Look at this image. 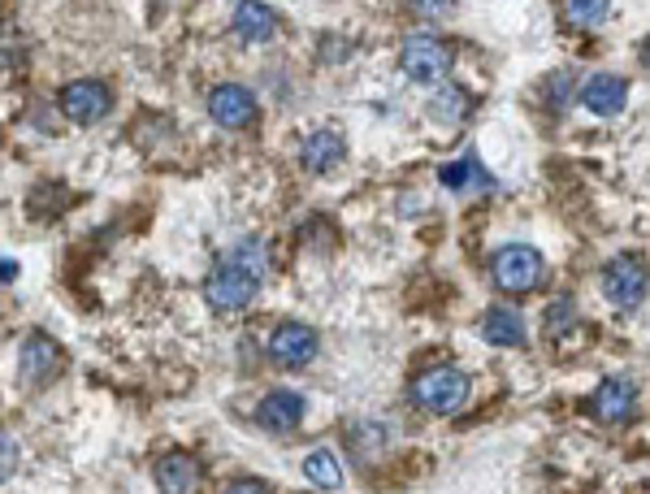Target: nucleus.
<instances>
[{
  "label": "nucleus",
  "instance_id": "nucleus-5",
  "mask_svg": "<svg viewBox=\"0 0 650 494\" xmlns=\"http://www.w3.org/2000/svg\"><path fill=\"white\" fill-rule=\"evenodd\" d=\"M62 113L70 118L74 127H96V122H104L109 113H113V91L104 87V83H96V78H74L62 87Z\"/></svg>",
  "mask_w": 650,
  "mask_h": 494
},
{
  "label": "nucleus",
  "instance_id": "nucleus-12",
  "mask_svg": "<svg viewBox=\"0 0 650 494\" xmlns=\"http://www.w3.org/2000/svg\"><path fill=\"white\" fill-rule=\"evenodd\" d=\"M629 100V83L620 74H594L585 87H581V105L594 113V118H616Z\"/></svg>",
  "mask_w": 650,
  "mask_h": 494
},
{
  "label": "nucleus",
  "instance_id": "nucleus-24",
  "mask_svg": "<svg viewBox=\"0 0 650 494\" xmlns=\"http://www.w3.org/2000/svg\"><path fill=\"white\" fill-rule=\"evenodd\" d=\"M13 451H18V447H13V438L4 433V477H13Z\"/></svg>",
  "mask_w": 650,
  "mask_h": 494
},
{
  "label": "nucleus",
  "instance_id": "nucleus-15",
  "mask_svg": "<svg viewBox=\"0 0 650 494\" xmlns=\"http://www.w3.org/2000/svg\"><path fill=\"white\" fill-rule=\"evenodd\" d=\"M256 421L265 425L269 433H290L295 425L304 421V399L295 391H269L256 408Z\"/></svg>",
  "mask_w": 650,
  "mask_h": 494
},
{
  "label": "nucleus",
  "instance_id": "nucleus-14",
  "mask_svg": "<svg viewBox=\"0 0 650 494\" xmlns=\"http://www.w3.org/2000/svg\"><path fill=\"white\" fill-rule=\"evenodd\" d=\"M343 156H348V140L339 131H312V135H304V143H299V165L308 174H330Z\"/></svg>",
  "mask_w": 650,
  "mask_h": 494
},
{
  "label": "nucleus",
  "instance_id": "nucleus-1",
  "mask_svg": "<svg viewBox=\"0 0 650 494\" xmlns=\"http://www.w3.org/2000/svg\"><path fill=\"white\" fill-rule=\"evenodd\" d=\"M412 404L433 413V417H451L469 404V377L451 364H433L412 382Z\"/></svg>",
  "mask_w": 650,
  "mask_h": 494
},
{
  "label": "nucleus",
  "instance_id": "nucleus-18",
  "mask_svg": "<svg viewBox=\"0 0 650 494\" xmlns=\"http://www.w3.org/2000/svg\"><path fill=\"white\" fill-rule=\"evenodd\" d=\"M430 113H433V122H442V127H460V122L473 113V96H469L464 87H442L430 100Z\"/></svg>",
  "mask_w": 650,
  "mask_h": 494
},
{
  "label": "nucleus",
  "instance_id": "nucleus-21",
  "mask_svg": "<svg viewBox=\"0 0 650 494\" xmlns=\"http://www.w3.org/2000/svg\"><path fill=\"white\" fill-rule=\"evenodd\" d=\"M348 442H352V455H356L361 464H373V460L382 455V447H386V433H382V425L364 421L348 429Z\"/></svg>",
  "mask_w": 650,
  "mask_h": 494
},
{
  "label": "nucleus",
  "instance_id": "nucleus-9",
  "mask_svg": "<svg viewBox=\"0 0 650 494\" xmlns=\"http://www.w3.org/2000/svg\"><path fill=\"white\" fill-rule=\"evenodd\" d=\"M57 369H62V348H57L48 334L35 330V334L22 343V352H18V373H22V382H26V386H44V382L57 377Z\"/></svg>",
  "mask_w": 650,
  "mask_h": 494
},
{
  "label": "nucleus",
  "instance_id": "nucleus-25",
  "mask_svg": "<svg viewBox=\"0 0 650 494\" xmlns=\"http://www.w3.org/2000/svg\"><path fill=\"white\" fill-rule=\"evenodd\" d=\"M642 62H647V70H650V40L642 44Z\"/></svg>",
  "mask_w": 650,
  "mask_h": 494
},
{
  "label": "nucleus",
  "instance_id": "nucleus-11",
  "mask_svg": "<svg viewBox=\"0 0 650 494\" xmlns=\"http://www.w3.org/2000/svg\"><path fill=\"white\" fill-rule=\"evenodd\" d=\"M278 13L269 9V4H261V0H243L239 9H234V22H230V31L239 35V44H269L274 35H278Z\"/></svg>",
  "mask_w": 650,
  "mask_h": 494
},
{
  "label": "nucleus",
  "instance_id": "nucleus-8",
  "mask_svg": "<svg viewBox=\"0 0 650 494\" xmlns=\"http://www.w3.org/2000/svg\"><path fill=\"white\" fill-rule=\"evenodd\" d=\"M209 118L225 131H247L256 122V96L239 83H221L209 91Z\"/></svg>",
  "mask_w": 650,
  "mask_h": 494
},
{
  "label": "nucleus",
  "instance_id": "nucleus-17",
  "mask_svg": "<svg viewBox=\"0 0 650 494\" xmlns=\"http://www.w3.org/2000/svg\"><path fill=\"white\" fill-rule=\"evenodd\" d=\"M442 187H451V191H460V196H486V191H495V178L482 169V161L477 156H464V161H455V165H442Z\"/></svg>",
  "mask_w": 650,
  "mask_h": 494
},
{
  "label": "nucleus",
  "instance_id": "nucleus-20",
  "mask_svg": "<svg viewBox=\"0 0 650 494\" xmlns=\"http://www.w3.org/2000/svg\"><path fill=\"white\" fill-rule=\"evenodd\" d=\"M304 477H308L317 491H339V486H343V469H339V460H334L330 451H312V455L304 460Z\"/></svg>",
  "mask_w": 650,
  "mask_h": 494
},
{
  "label": "nucleus",
  "instance_id": "nucleus-23",
  "mask_svg": "<svg viewBox=\"0 0 650 494\" xmlns=\"http://www.w3.org/2000/svg\"><path fill=\"white\" fill-rule=\"evenodd\" d=\"M417 13H426V18H442V13H451L455 9V0H408Z\"/></svg>",
  "mask_w": 650,
  "mask_h": 494
},
{
  "label": "nucleus",
  "instance_id": "nucleus-10",
  "mask_svg": "<svg viewBox=\"0 0 650 494\" xmlns=\"http://www.w3.org/2000/svg\"><path fill=\"white\" fill-rule=\"evenodd\" d=\"M590 413H594L598 421H607V425H625L634 413H638V386H634V382H625V377H607V382L594 391Z\"/></svg>",
  "mask_w": 650,
  "mask_h": 494
},
{
  "label": "nucleus",
  "instance_id": "nucleus-6",
  "mask_svg": "<svg viewBox=\"0 0 650 494\" xmlns=\"http://www.w3.org/2000/svg\"><path fill=\"white\" fill-rule=\"evenodd\" d=\"M647 290H650V274L638 256H616V261L603 270V295H607L616 308H625V312L642 308Z\"/></svg>",
  "mask_w": 650,
  "mask_h": 494
},
{
  "label": "nucleus",
  "instance_id": "nucleus-19",
  "mask_svg": "<svg viewBox=\"0 0 650 494\" xmlns=\"http://www.w3.org/2000/svg\"><path fill=\"white\" fill-rule=\"evenodd\" d=\"M221 261H234V265L252 270L256 278H265V274H269V248H265L256 234H243V239H239V243H234V248H230Z\"/></svg>",
  "mask_w": 650,
  "mask_h": 494
},
{
  "label": "nucleus",
  "instance_id": "nucleus-4",
  "mask_svg": "<svg viewBox=\"0 0 650 494\" xmlns=\"http://www.w3.org/2000/svg\"><path fill=\"white\" fill-rule=\"evenodd\" d=\"M399 66L412 83H438L451 70V44L438 35H408L399 44Z\"/></svg>",
  "mask_w": 650,
  "mask_h": 494
},
{
  "label": "nucleus",
  "instance_id": "nucleus-2",
  "mask_svg": "<svg viewBox=\"0 0 650 494\" xmlns=\"http://www.w3.org/2000/svg\"><path fill=\"white\" fill-rule=\"evenodd\" d=\"M256 290H261V278L252 270H243L234 261H221L213 274L205 278V304L213 312H225V317L230 312H247L252 299H256Z\"/></svg>",
  "mask_w": 650,
  "mask_h": 494
},
{
  "label": "nucleus",
  "instance_id": "nucleus-13",
  "mask_svg": "<svg viewBox=\"0 0 650 494\" xmlns=\"http://www.w3.org/2000/svg\"><path fill=\"white\" fill-rule=\"evenodd\" d=\"M152 477H156V491H165V494L200 491V464H196L187 451H169V455H161L156 469H152Z\"/></svg>",
  "mask_w": 650,
  "mask_h": 494
},
{
  "label": "nucleus",
  "instance_id": "nucleus-22",
  "mask_svg": "<svg viewBox=\"0 0 650 494\" xmlns=\"http://www.w3.org/2000/svg\"><path fill=\"white\" fill-rule=\"evenodd\" d=\"M607 9H612V0H564V18L573 26H598L607 18Z\"/></svg>",
  "mask_w": 650,
  "mask_h": 494
},
{
  "label": "nucleus",
  "instance_id": "nucleus-3",
  "mask_svg": "<svg viewBox=\"0 0 650 494\" xmlns=\"http://www.w3.org/2000/svg\"><path fill=\"white\" fill-rule=\"evenodd\" d=\"M491 283L504 295H529L542 283V256L529 243H507L504 252H495L491 261Z\"/></svg>",
  "mask_w": 650,
  "mask_h": 494
},
{
  "label": "nucleus",
  "instance_id": "nucleus-7",
  "mask_svg": "<svg viewBox=\"0 0 650 494\" xmlns=\"http://www.w3.org/2000/svg\"><path fill=\"white\" fill-rule=\"evenodd\" d=\"M321 352L317 343V330L312 326H299V321H283L274 334H269V360L283 364V369H304L312 364Z\"/></svg>",
  "mask_w": 650,
  "mask_h": 494
},
{
  "label": "nucleus",
  "instance_id": "nucleus-16",
  "mask_svg": "<svg viewBox=\"0 0 650 494\" xmlns=\"http://www.w3.org/2000/svg\"><path fill=\"white\" fill-rule=\"evenodd\" d=\"M525 317H520V308H511V304H499V308H491L486 317H482V339L491 343V348H520L525 343Z\"/></svg>",
  "mask_w": 650,
  "mask_h": 494
}]
</instances>
